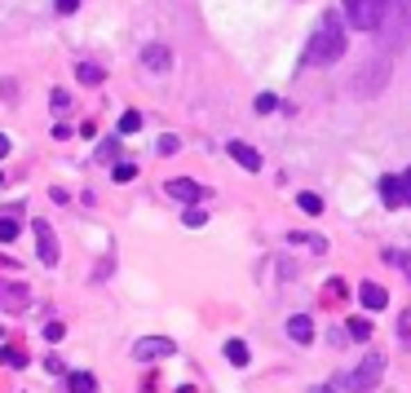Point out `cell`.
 Masks as SVG:
<instances>
[{"label":"cell","instance_id":"1","mask_svg":"<svg viewBox=\"0 0 411 393\" xmlns=\"http://www.w3.org/2000/svg\"><path fill=\"white\" fill-rule=\"evenodd\" d=\"M341 53H345V31H341V18H336V9H332V14H323V27L310 35L301 62L305 67H332Z\"/></svg>","mask_w":411,"mask_h":393},{"label":"cell","instance_id":"2","mask_svg":"<svg viewBox=\"0 0 411 393\" xmlns=\"http://www.w3.org/2000/svg\"><path fill=\"white\" fill-rule=\"evenodd\" d=\"M345 14L358 31H380L385 27V14H389V0H345Z\"/></svg>","mask_w":411,"mask_h":393},{"label":"cell","instance_id":"3","mask_svg":"<svg viewBox=\"0 0 411 393\" xmlns=\"http://www.w3.org/2000/svg\"><path fill=\"white\" fill-rule=\"evenodd\" d=\"M380 376H385V353H376V349H371L367 358L358 363V372L349 376V393H371V389L380 385Z\"/></svg>","mask_w":411,"mask_h":393},{"label":"cell","instance_id":"4","mask_svg":"<svg viewBox=\"0 0 411 393\" xmlns=\"http://www.w3.org/2000/svg\"><path fill=\"white\" fill-rule=\"evenodd\" d=\"M380 199H385V208H411V168L407 173H385L380 177Z\"/></svg>","mask_w":411,"mask_h":393},{"label":"cell","instance_id":"5","mask_svg":"<svg viewBox=\"0 0 411 393\" xmlns=\"http://www.w3.org/2000/svg\"><path fill=\"white\" fill-rule=\"evenodd\" d=\"M31 309V288L18 279H0V314H27Z\"/></svg>","mask_w":411,"mask_h":393},{"label":"cell","instance_id":"6","mask_svg":"<svg viewBox=\"0 0 411 393\" xmlns=\"http://www.w3.org/2000/svg\"><path fill=\"white\" fill-rule=\"evenodd\" d=\"M177 344L173 340H164V336H142L137 344H133V358L137 363H155V358H168Z\"/></svg>","mask_w":411,"mask_h":393},{"label":"cell","instance_id":"7","mask_svg":"<svg viewBox=\"0 0 411 393\" xmlns=\"http://www.w3.org/2000/svg\"><path fill=\"white\" fill-rule=\"evenodd\" d=\"M31 234H35V247H40V261H44V265H58V234H53V225L49 221H35Z\"/></svg>","mask_w":411,"mask_h":393},{"label":"cell","instance_id":"8","mask_svg":"<svg viewBox=\"0 0 411 393\" xmlns=\"http://www.w3.org/2000/svg\"><path fill=\"white\" fill-rule=\"evenodd\" d=\"M164 190H168L173 199H181V204H190V208H195L199 199H203V186H199V182H186V177H173V182H168Z\"/></svg>","mask_w":411,"mask_h":393},{"label":"cell","instance_id":"9","mask_svg":"<svg viewBox=\"0 0 411 393\" xmlns=\"http://www.w3.org/2000/svg\"><path fill=\"white\" fill-rule=\"evenodd\" d=\"M142 67L168 71V67H173V53H168V44H146V49H142Z\"/></svg>","mask_w":411,"mask_h":393},{"label":"cell","instance_id":"10","mask_svg":"<svg viewBox=\"0 0 411 393\" xmlns=\"http://www.w3.org/2000/svg\"><path fill=\"white\" fill-rule=\"evenodd\" d=\"M358 301H362V309H385V305H389V292H385L380 283H362Z\"/></svg>","mask_w":411,"mask_h":393},{"label":"cell","instance_id":"11","mask_svg":"<svg viewBox=\"0 0 411 393\" xmlns=\"http://www.w3.org/2000/svg\"><path fill=\"white\" fill-rule=\"evenodd\" d=\"M230 159H235V164H244L248 173H261V155L252 150V146H244V141H230Z\"/></svg>","mask_w":411,"mask_h":393},{"label":"cell","instance_id":"12","mask_svg":"<svg viewBox=\"0 0 411 393\" xmlns=\"http://www.w3.org/2000/svg\"><path fill=\"white\" fill-rule=\"evenodd\" d=\"M287 336H292L296 344H310V340H314V323H310L305 314H296L292 323H287Z\"/></svg>","mask_w":411,"mask_h":393},{"label":"cell","instance_id":"13","mask_svg":"<svg viewBox=\"0 0 411 393\" xmlns=\"http://www.w3.org/2000/svg\"><path fill=\"white\" fill-rule=\"evenodd\" d=\"M76 76H80V85H89V89H98L102 80H106V71L98 67V62H80L76 67Z\"/></svg>","mask_w":411,"mask_h":393},{"label":"cell","instance_id":"14","mask_svg":"<svg viewBox=\"0 0 411 393\" xmlns=\"http://www.w3.org/2000/svg\"><path fill=\"white\" fill-rule=\"evenodd\" d=\"M67 389L71 393H93V389H98V380H93L89 372H71L67 376Z\"/></svg>","mask_w":411,"mask_h":393},{"label":"cell","instance_id":"15","mask_svg":"<svg viewBox=\"0 0 411 393\" xmlns=\"http://www.w3.org/2000/svg\"><path fill=\"white\" fill-rule=\"evenodd\" d=\"M226 358H230L235 367H248V344L244 340H226Z\"/></svg>","mask_w":411,"mask_h":393},{"label":"cell","instance_id":"16","mask_svg":"<svg viewBox=\"0 0 411 393\" xmlns=\"http://www.w3.org/2000/svg\"><path fill=\"white\" fill-rule=\"evenodd\" d=\"M296 208L305 212V217H319V212H323V199H319V195H310V190H305V195L296 199Z\"/></svg>","mask_w":411,"mask_h":393},{"label":"cell","instance_id":"17","mask_svg":"<svg viewBox=\"0 0 411 393\" xmlns=\"http://www.w3.org/2000/svg\"><path fill=\"white\" fill-rule=\"evenodd\" d=\"M111 159H119V137H106L98 146V164H111Z\"/></svg>","mask_w":411,"mask_h":393},{"label":"cell","instance_id":"18","mask_svg":"<svg viewBox=\"0 0 411 393\" xmlns=\"http://www.w3.org/2000/svg\"><path fill=\"white\" fill-rule=\"evenodd\" d=\"M18 239V217H0V243H14Z\"/></svg>","mask_w":411,"mask_h":393},{"label":"cell","instance_id":"19","mask_svg":"<svg viewBox=\"0 0 411 393\" xmlns=\"http://www.w3.org/2000/svg\"><path fill=\"white\" fill-rule=\"evenodd\" d=\"M142 128V111H124L119 115V133H137Z\"/></svg>","mask_w":411,"mask_h":393},{"label":"cell","instance_id":"20","mask_svg":"<svg viewBox=\"0 0 411 393\" xmlns=\"http://www.w3.org/2000/svg\"><path fill=\"white\" fill-rule=\"evenodd\" d=\"M345 331H349L354 340H371V323H367V318H354V323H349Z\"/></svg>","mask_w":411,"mask_h":393},{"label":"cell","instance_id":"21","mask_svg":"<svg viewBox=\"0 0 411 393\" xmlns=\"http://www.w3.org/2000/svg\"><path fill=\"white\" fill-rule=\"evenodd\" d=\"M111 177H115L119 186H124V182H133V177H137V164H115V168H111Z\"/></svg>","mask_w":411,"mask_h":393},{"label":"cell","instance_id":"22","mask_svg":"<svg viewBox=\"0 0 411 393\" xmlns=\"http://www.w3.org/2000/svg\"><path fill=\"white\" fill-rule=\"evenodd\" d=\"M0 358H5L9 367H27V353L22 349H0Z\"/></svg>","mask_w":411,"mask_h":393},{"label":"cell","instance_id":"23","mask_svg":"<svg viewBox=\"0 0 411 393\" xmlns=\"http://www.w3.org/2000/svg\"><path fill=\"white\" fill-rule=\"evenodd\" d=\"M181 221H186V225H203V221H208V212H203V208H186V212H181Z\"/></svg>","mask_w":411,"mask_h":393},{"label":"cell","instance_id":"24","mask_svg":"<svg viewBox=\"0 0 411 393\" xmlns=\"http://www.w3.org/2000/svg\"><path fill=\"white\" fill-rule=\"evenodd\" d=\"M62 336H67V327H62V323H44V340H49V344H58Z\"/></svg>","mask_w":411,"mask_h":393},{"label":"cell","instance_id":"25","mask_svg":"<svg viewBox=\"0 0 411 393\" xmlns=\"http://www.w3.org/2000/svg\"><path fill=\"white\" fill-rule=\"evenodd\" d=\"M274 106H279V98H274V93H261V98H257V111H261V115H270Z\"/></svg>","mask_w":411,"mask_h":393},{"label":"cell","instance_id":"26","mask_svg":"<svg viewBox=\"0 0 411 393\" xmlns=\"http://www.w3.org/2000/svg\"><path fill=\"white\" fill-rule=\"evenodd\" d=\"M49 102H53V111H67V106H71V98H67L62 89H53V98H49Z\"/></svg>","mask_w":411,"mask_h":393},{"label":"cell","instance_id":"27","mask_svg":"<svg viewBox=\"0 0 411 393\" xmlns=\"http://www.w3.org/2000/svg\"><path fill=\"white\" fill-rule=\"evenodd\" d=\"M80 9V0H58V14H76Z\"/></svg>","mask_w":411,"mask_h":393},{"label":"cell","instance_id":"28","mask_svg":"<svg viewBox=\"0 0 411 393\" xmlns=\"http://www.w3.org/2000/svg\"><path fill=\"white\" fill-rule=\"evenodd\" d=\"M398 331H403V336H411V314L403 318V323H398Z\"/></svg>","mask_w":411,"mask_h":393},{"label":"cell","instance_id":"29","mask_svg":"<svg viewBox=\"0 0 411 393\" xmlns=\"http://www.w3.org/2000/svg\"><path fill=\"white\" fill-rule=\"evenodd\" d=\"M5 155H9V137L0 133V159H5Z\"/></svg>","mask_w":411,"mask_h":393},{"label":"cell","instance_id":"30","mask_svg":"<svg viewBox=\"0 0 411 393\" xmlns=\"http://www.w3.org/2000/svg\"><path fill=\"white\" fill-rule=\"evenodd\" d=\"M314 393H336V389H328V385H319V389H314Z\"/></svg>","mask_w":411,"mask_h":393}]
</instances>
